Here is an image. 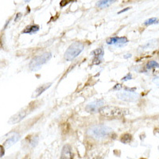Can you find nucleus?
Here are the masks:
<instances>
[{
  "instance_id": "nucleus-1",
  "label": "nucleus",
  "mask_w": 159,
  "mask_h": 159,
  "mask_svg": "<svg viewBox=\"0 0 159 159\" xmlns=\"http://www.w3.org/2000/svg\"><path fill=\"white\" fill-rule=\"evenodd\" d=\"M100 114L108 118H119L129 114V110L115 106H103L99 110Z\"/></svg>"
},
{
  "instance_id": "nucleus-2",
  "label": "nucleus",
  "mask_w": 159,
  "mask_h": 159,
  "mask_svg": "<svg viewBox=\"0 0 159 159\" xmlns=\"http://www.w3.org/2000/svg\"><path fill=\"white\" fill-rule=\"evenodd\" d=\"M111 132H112V129L110 128L109 126L100 124V125L92 126L88 130V134L94 138L100 139V138H104L109 136Z\"/></svg>"
},
{
  "instance_id": "nucleus-3",
  "label": "nucleus",
  "mask_w": 159,
  "mask_h": 159,
  "mask_svg": "<svg viewBox=\"0 0 159 159\" xmlns=\"http://www.w3.org/2000/svg\"><path fill=\"white\" fill-rule=\"evenodd\" d=\"M84 45L81 41H75L68 48L65 53V59L68 61H71L80 55L84 50Z\"/></svg>"
},
{
  "instance_id": "nucleus-4",
  "label": "nucleus",
  "mask_w": 159,
  "mask_h": 159,
  "mask_svg": "<svg viewBox=\"0 0 159 159\" xmlns=\"http://www.w3.org/2000/svg\"><path fill=\"white\" fill-rule=\"evenodd\" d=\"M52 57V54L50 53H45L43 54L34 57L29 64V69L31 71H37L40 69L41 65L48 62Z\"/></svg>"
},
{
  "instance_id": "nucleus-5",
  "label": "nucleus",
  "mask_w": 159,
  "mask_h": 159,
  "mask_svg": "<svg viewBox=\"0 0 159 159\" xmlns=\"http://www.w3.org/2000/svg\"><path fill=\"white\" fill-rule=\"evenodd\" d=\"M117 97L119 100L127 102H135L138 100L139 96L134 92H122L117 94Z\"/></svg>"
},
{
  "instance_id": "nucleus-6",
  "label": "nucleus",
  "mask_w": 159,
  "mask_h": 159,
  "mask_svg": "<svg viewBox=\"0 0 159 159\" xmlns=\"http://www.w3.org/2000/svg\"><path fill=\"white\" fill-rule=\"evenodd\" d=\"M27 113H28V112H27L25 109L19 111L17 114H15V115H14L13 116H11V118H10L9 121H8V123H9V124H11V125L19 123V122H21L22 119L26 117Z\"/></svg>"
},
{
  "instance_id": "nucleus-7",
  "label": "nucleus",
  "mask_w": 159,
  "mask_h": 159,
  "mask_svg": "<svg viewBox=\"0 0 159 159\" xmlns=\"http://www.w3.org/2000/svg\"><path fill=\"white\" fill-rule=\"evenodd\" d=\"M104 102L103 100H96L92 103L89 104L88 105H87L86 107V111L88 112H90V113H92V112H96L100 110V108L101 107H103Z\"/></svg>"
},
{
  "instance_id": "nucleus-8",
  "label": "nucleus",
  "mask_w": 159,
  "mask_h": 159,
  "mask_svg": "<svg viewBox=\"0 0 159 159\" xmlns=\"http://www.w3.org/2000/svg\"><path fill=\"white\" fill-rule=\"evenodd\" d=\"M128 42V40L126 37H111L109 39H107V45H115L118 46H122L124 44H126Z\"/></svg>"
},
{
  "instance_id": "nucleus-9",
  "label": "nucleus",
  "mask_w": 159,
  "mask_h": 159,
  "mask_svg": "<svg viewBox=\"0 0 159 159\" xmlns=\"http://www.w3.org/2000/svg\"><path fill=\"white\" fill-rule=\"evenodd\" d=\"M91 54L94 56L93 65H99V64L101 63V60H102L103 57H104V49L99 48L97 49H95L94 51L91 53Z\"/></svg>"
},
{
  "instance_id": "nucleus-10",
  "label": "nucleus",
  "mask_w": 159,
  "mask_h": 159,
  "mask_svg": "<svg viewBox=\"0 0 159 159\" xmlns=\"http://www.w3.org/2000/svg\"><path fill=\"white\" fill-rule=\"evenodd\" d=\"M51 85H52V83H49V84H45L39 86V87L33 92V95H32V98H33V99H36V98H37L39 96H41V94L44 92L46 89H48Z\"/></svg>"
},
{
  "instance_id": "nucleus-11",
  "label": "nucleus",
  "mask_w": 159,
  "mask_h": 159,
  "mask_svg": "<svg viewBox=\"0 0 159 159\" xmlns=\"http://www.w3.org/2000/svg\"><path fill=\"white\" fill-rule=\"evenodd\" d=\"M61 158L63 159H70L73 158V154L72 152V148L69 145H65L62 149Z\"/></svg>"
},
{
  "instance_id": "nucleus-12",
  "label": "nucleus",
  "mask_w": 159,
  "mask_h": 159,
  "mask_svg": "<svg viewBox=\"0 0 159 159\" xmlns=\"http://www.w3.org/2000/svg\"><path fill=\"white\" fill-rule=\"evenodd\" d=\"M20 136H19V134H15L14 135H12L11 137L8 138L7 140L4 142V146L6 148H9L10 146H11L12 145H14L15 142H17L19 140Z\"/></svg>"
},
{
  "instance_id": "nucleus-13",
  "label": "nucleus",
  "mask_w": 159,
  "mask_h": 159,
  "mask_svg": "<svg viewBox=\"0 0 159 159\" xmlns=\"http://www.w3.org/2000/svg\"><path fill=\"white\" fill-rule=\"evenodd\" d=\"M116 0H100L98 3H97V7L100 9H103V8H106L109 6H111V4L114 3Z\"/></svg>"
},
{
  "instance_id": "nucleus-14",
  "label": "nucleus",
  "mask_w": 159,
  "mask_h": 159,
  "mask_svg": "<svg viewBox=\"0 0 159 159\" xmlns=\"http://www.w3.org/2000/svg\"><path fill=\"white\" fill-rule=\"evenodd\" d=\"M38 30H39V26H37V25H32V26H27L26 29L22 31V33L32 34V33L37 32Z\"/></svg>"
},
{
  "instance_id": "nucleus-15",
  "label": "nucleus",
  "mask_w": 159,
  "mask_h": 159,
  "mask_svg": "<svg viewBox=\"0 0 159 159\" xmlns=\"http://www.w3.org/2000/svg\"><path fill=\"white\" fill-rule=\"evenodd\" d=\"M131 140H132V135L128 133L122 134V136H121V138H120V142H121L122 143H124V144L129 143V142H131Z\"/></svg>"
},
{
  "instance_id": "nucleus-16",
  "label": "nucleus",
  "mask_w": 159,
  "mask_h": 159,
  "mask_svg": "<svg viewBox=\"0 0 159 159\" xmlns=\"http://www.w3.org/2000/svg\"><path fill=\"white\" fill-rule=\"evenodd\" d=\"M158 67V63L156 62L155 61H149L146 65V69H155Z\"/></svg>"
},
{
  "instance_id": "nucleus-17",
  "label": "nucleus",
  "mask_w": 159,
  "mask_h": 159,
  "mask_svg": "<svg viewBox=\"0 0 159 159\" xmlns=\"http://www.w3.org/2000/svg\"><path fill=\"white\" fill-rule=\"evenodd\" d=\"M155 23H158V19H156V18H151V19H147L146 21H145L144 25L145 26H150V25H153V24H155Z\"/></svg>"
},
{
  "instance_id": "nucleus-18",
  "label": "nucleus",
  "mask_w": 159,
  "mask_h": 159,
  "mask_svg": "<svg viewBox=\"0 0 159 159\" xmlns=\"http://www.w3.org/2000/svg\"><path fill=\"white\" fill-rule=\"evenodd\" d=\"M71 1H73V0H61V3H60V5H61V7H65V6H66L67 4L69 3Z\"/></svg>"
},
{
  "instance_id": "nucleus-19",
  "label": "nucleus",
  "mask_w": 159,
  "mask_h": 159,
  "mask_svg": "<svg viewBox=\"0 0 159 159\" xmlns=\"http://www.w3.org/2000/svg\"><path fill=\"white\" fill-rule=\"evenodd\" d=\"M131 78H132V76L130 73H128V74L125 76L124 77L122 78V81H127V80H131Z\"/></svg>"
},
{
  "instance_id": "nucleus-20",
  "label": "nucleus",
  "mask_w": 159,
  "mask_h": 159,
  "mask_svg": "<svg viewBox=\"0 0 159 159\" xmlns=\"http://www.w3.org/2000/svg\"><path fill=\"white\" fill-rule=\"evenodd\" d=\"M5 154V148L3 146L0 145V158H2Z\"/></svg>"
},
{
  "instance_id": "nucleus-21",
  "label": "nucleus",
  "mask_w": 159,
  "mask_h": 159,
  "mask_svg": "<svg viewBox=\"0 0 159 159\" xmlns=\"http://www.w3.org/2000/svg\"><path fill=\"white\" fill-rule=\"evenodd\" d=\"M120 88H121V84H116L115 87H114L113 90H117V89H118V90H119Z\"/></svg>"
},
{
  "instance_id": "nucleus-22",
  "label": "nucleus",
  "mask_w": 159,
  "mask_h": 159,
  "mask_svg": "<svg viewBox=\"0 0 159 159\" xmlns=\"http://www.w3.org/2000/svg\"><path fill=\"white\" fill-rule=\"evenodd\" d=\"M130 7L125 8V9H123L122 11L118 12V15H119V14H122V13H123V12H125V11H128V10H130Z\"/></svg>"
},
{
  "instance_id": "nucleus-23",
  "label": "nucleus",
  "mask_w": 159,
  "mask_h": 159,
  "mask_svg": "<svg viewBox=\"0 0 159 159\" xmlns=\"http://www.w3.org/2000/svg\"><path fill=\"white\" fill-rule=\"evenodd\" d=\"M21 15H22V14H21V13H19V14L17 15V18L15 19V22H17V21H19V19H20L21 17H22Z\"/></svg>"
},
{
  "instance_id": "nucleus-24",
  "label": "nucleus",
  "mask_w": 159,
  "mask_h": 159,
  "mask_svg": "<svg viewBox=\"0 0 159 159\" xmlns=\"http://www.w3.org/2000/svg\"><path fill=\"white\" fill-rule=\"evenodd\" d=\"M130 57H131V54H130V53H127L126 55L124 56V58H125V59H128Z\"/></svg>"
}]
</instances>
